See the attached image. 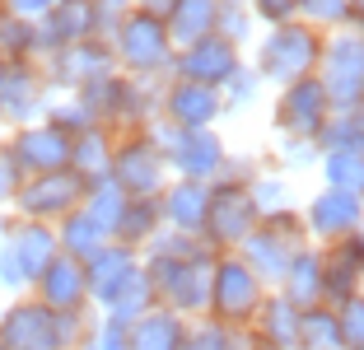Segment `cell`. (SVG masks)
Returning <instances> with one entry per match:
<instances>
[{
	"mask_svg": "<svg viewBox=\"0 0 364 350\" xmlns=\"http://www.w3.org/2000/svg\"><path fill=\"white\" fill-rule=\"evenodd\" d=\"M299 19H309L322 33L346 28L350 23V0H299Z\"/></svg>",
	"mask_w": 364,
	"mask_h": 350,
	"instance_id": "42",
	"label": "cell"
},
{
	"mask_svg": "<svg viewBox=\"0 0 364 350\" xmlns=\"http://www.w3.org/2000/svg\"><path fill=\"white\" fill-rule=\"evenodd\" d=\"M136 5H140V10H154V14H164V10L173 5V0H136Z\"/></svg>",
	"mask_w": 364,
	"mask_h": 350,
	"instance_id": "52",
	"label": "cell"
},
{
	"mask_svg": "<svg viewBox=\"0 0 364 350\" xmlns=\"http://www.w3.org/2000/svg\"><path fill=\"white\" fill-rule=\"evenodd\" d=\"M136 266H140V253H136V248H127V243H117V238H112L107 248H98V253L85 262L89 308H107V299L127 285V276L136 271Z\"/></svg>",
	"mask_w": 364,
	"mask_h": 350,
	"instance_id": "21",
	"label": "cell"
},
{
	"mask_svg": "<svg viewBox=\"0 0 364 350\" xmlns=\"http://www.w3.org/2000/svg\"><path fill=\"white\" fill-rule=\"evenodd\" d=\"M318 80L332 98V107H364V33L360 28H332L318 61Z\"/></svg>",
	"mask_w": 364,
	"mask_h": 350,
	"instance_id": "7",
	"label": "cell"
},
{
	"mask_svg": "<svg viewBox=\"0 0 364 350\" xmlns=\"http://www.w3.org/2000/svg\"><path fill=\"white\" fill-rule=\"evenodd\" d=\"M262 85H267V80H262L257 70H252V65H238L234 75H229L225 85H220V98H225V112H238V107H247V103H257L262 98Z\"/></svg>",
	"mask_w": 364,
	"mask_h": 350,
	"instance_id": "39",
	"label": "cell"
},
{
	"mask_svg": "<svg viewBox=\"0 0 364 350\" xmlns=\"http://www.w3.org/2000/svg\"><path fill=\"white\" fill-rule=\"evenodd\" d=\"M38 65H43L47 85L61 89V94H75L80 85H89V80H98V75H107V70H117L107 38H85V43L56 47V52L38 56Z\"/></svg>",
	"mask_w": 364,
	"mask_h": 350,
	"instance_id": "14",
	"label": "cell"
},
{
	"mask_svg": "<svg viewBox=\"0 0 364 350\" xmlns=\"http://www.w3.org/2000/svg\"><path fill=\"white\" fill-rule=\"evenodd\" d=\"M107 178L117 182L127 196H159L168 187V164H164L159 140L150 136V127L136 131H117V149H112V169Z\"/></svg>",
	"mask_w": 364,
	"mask_h": 350,
	"instance_id": "6",
	"label": "cell"
},
{
	"mask_svg": "<svg viewBox=\"0 0 364 350\" xmlns=\"http://www.w3.org/2000/svg\"><path fill=\"white\" fill-rule=\"evenodd\" d=\"M267 299V285L243 257L229 248V253H215V266H210V299H205V313L220 322H234V327H247L252 313L262 308Z\"/></svg>",
	"mask_w": 364,
	"mask_h": 350,
	"instance_id": "5",
	"label": "cell"
},
{
	"mask_svg": "<svg viewBox=\"0 0 364 350\" xmlns=\"http://www.w3.org/2000/svg\"><path fill=\"white\" fill-rule=\"evenodd\" d=\"M247 336H252V350H294V341H299V308L289 304L280 290H267L262 308L247 322Z\"/></svg>",
	"mask_w": 364,
	"mask_h": 350,
	"instance_id": "20",
	"label": "cell"
},
{
	"mask_svg": "<svg viewBox=\"0 0 364 350\" xmlns=\"http://www.w3.org/2000/svg\"><path fill=\"white\" fill-rule=\"evenodd\" d=\"M336 308V327H341V341L346 346H364V290L350 299H341Z\"/></svg>",
	"mask_w": 364,
	"mask_h": 350,
	"instance_id": "43",
	"label": "cell"
},
{
	"mask_svg": "<svg viewBox=\"0 0 364 350\" xmlns=\"http://www.w3.org/2000/svg\"><path fill=\"white\" fill-rule=\"evenodd\" d=\"M159 117L168 127H215L225 117V98L215 85H196V80H182L168 75L159 94Z\"/></svg>",
	"mask_w": 364,
	"mask_h": 350,
	"instance_id": "16",
	"label": "cell"
},
{
	"mask_svg": "<svg viewBox=\"0 0 364 350\" xmlns=\"http://www.w3.org/2000/svg\"><path fill=\"white\" fill-rule=\"evenodd\" d=\"M313 145L318 154L322 149H364V107H332Z\"/></svg>",
	"mask_w": 364,
	"mask_h": 350,
	"instance_id": "37",
	"label": "cell"
},
{
	"mask_svg": "<svg viewBox=\"0 0 364 350\" xmlns=\"http://www.w3.org/2000/svg\"><path fill=\"white\" fill-rule=\"evenodd\" d=\"M322 47H327V33L313 28L309 19H289V23H271L267 33L252 47V70L267 80V85H289V80H304V75H318Z\"/></svg>",
	"mask_w": 364,
	"mask_h": 350,
	"instance_id": "1",
	"label": "cell"
},
{
	"mask_svg": "<svg viewBox=\"0 0 364 350\" xmlns=\"http://www.w3.org/2000/svg\"><path fill=\"white\" fill-rule=\"evenodd\" d=\"M0 154L19 169V178L56 173V169H70V136H65L56 122L38 117V122H23V127L5 131V136H0Z\"/></svg>",
	"mask_w": 364,
	"mask_h": 350,
	"instance_id": "8",
	"label": "cell"
},
{
	"mask_svg": "<svg viewBox=\"0 0 364 350\" xmlns=\"http://www.w3.org/2000/svg\"><path fill=\"white\" fill-rule=\"evenodd\" d=\"M127 201H131V196H127V191H122L112 178H98V182H89V187H85V201H80V211H85L89 220H94L98 229L112 238V233H117L122 211H127Z\"/></svg>",
	"mask_w": 364,
	"mask_h": 350,
	"instance_id": "36",
	"label": "cell"
},
{
	"mask_svg": "<svg viewBox=\"0 0 364 350\" xmlns=\"http://www.w3.org/2000/svg\"><path fill=\"white\" fill-rule=\"evenodd\" d=\"M19 169H14L10 159H5V154H0V215L10 211V201H14V191H19Z\"/></svg>",
	"mask_w": 364,
	"mask_h": 350,
	"instance_id": "50",
	"label": "cell"
},
{
	"mask_svg": "<svg viewBox=\"0 0 364 350\" xmlns=\"http://www.w3.org/2000/svg\"><path fill=\"white\" fill-rule=\"evenodd\" d=\"M238 65H243V47L220 38V33H205V38H196V43L173 52V75L196 80V85H215V89L225 85Z\"/></svg>",
	"mask_w": 364,
	"mask_h": 350,
	"instance_id": "15",
	"label": "cell"
},
{
	"mask_svg": "<svg viewBox=\"0 0 364 350\" xmlns=\"http://www.w3.org/2000/svg\"><path fill=\"white\" fill-rule=\"evenodd\" d=\"M276 290H280V295H285L294 308L327 304V299H322V253H318V243H304L299 253L289 257V271H285V280H280Z\"/></svg>",
	"mask_w": 364,
	"mask_h": 350,
	"instance_id": "28",
	"label": "cell"
},
{
	"mask_svg": "<svg viewBox=\"0 0 364 350\" xmlns=\"http://www.w3.org/2000/svg\"><path fill=\"white\" fill-rule=\"evenodd\" d=\"M247 196L257 201L262 215H271V211H280V206L294 201V196H289V178H285V173H262V169L247 178Z\"/></svg>",
	"mask_w": 364,
	"mask_h": 350,
	"instance_id": "40",
	"label": "cell"
},
{
	"mask_svg": "<svg viewBox=\"0 0 364 350\" xmlns=\"http://www.w3.org/2000/svg\"><path fill=\"white\" fill-rule=\"evenodd\" d=\"M85 38H98L94 33V10L89 0H56L52 10L38 19V47L56 52V47H70V43H85Z\"/></svg>",
	"mask_w": 364,
	"mask_h": 350,
	"instance_id": "25",
	"label": "cell"
},
{
	"mask_svg": "<svg viewBox=\"0 0 364 350\" xmlns=\"http://www.w3.org/2000/svg\"><path fill=\"white\" fill-rule=\"evenodd\" d=\"M164 229V211H159V196H131L127 201V211H122V220H117V243H127V248H145L154 238V233Z\"/></svg>",
	"mask_w": 364,
	"mask_h": 350,
	"instance_id": "31",
	"label": "cell"
},
{
	"mask_svg": "<svg viewBox=\"0 0 364 350\" xmlns=\"http://www.w3.org/2000/svg\"><path fill=\"white\" fill-rule=\"evenodd\" d=\"M182 332H187V318L154 304L150 313H140L127 327V346L131 350H182Z\"/></svg>",
	"mask_w": 364,
	"mask_h": 350,
	"instance_id": "26",
	"label": "cell"
},
{
	"mask_svg": "<svg viewBox=\"0 0 364 350\" xmlns=\"http://www.w3.org/2000/svg\"><path fill=\"white\" fill-rule=\"evenodd\" d=\"M332 112V98L322 89L318 75H304V80H289L276 89V107H271V127L276 136H294V140H313L322 131Z\"/></svg>",
	"mask_w": 364,
	"mask_h": 350,
	"instance_id": "11",
	"label": "cell"
},
{
	"mask_svg": "<svg viewBox=\"0 0 364 350\" xmlns=\"http://www.w3.org/2000/svg\"><path fill=\"white\" fill-rule=\"evenodd\" d=\"M107 47H112V61H117L122 75H136V80H168L173 75V38H168V23H164V14L154 10H131L127 19L112 28V38H107Z\"/></svg>",
	"mask_w": 364,
	"mask_h": 350,
	"instance_id": "2",
	"label": "cell"
},
{
	"mask_svg": "<svg viewBox=\"0 0 364 350\" xmlns=\"http://www.w3.org/2000/svg\"><path fill=\"white\" fill-rule=\"evenodd\" d=\"M318 169H322V187L350 191L364 201V149H322Z\"/></svg>",
	"mask_w": 364,
	"mask_h": 350,
	"instance_id": "35",
	"label": "cell"
},
{
	"mask_svg": "<svg viewBox=\"0 0 364 350\" xmlns=\"http://www.w3.org/2000/svg\"><path fill=\"white\" fill-rule=\"evenodd\" d=\"M247 10H252V19L257 23H289L299 19V0H247Z\"/></svg>",
	"mask_w": 364,
	"mask_h": 350,
	"instance_id": "46",
	"label": "cell"
},
{
	"mask_svg": "<svg viewBox=\"0 0 364 350\" xmlns=\"http://www.w3.org/2000/svg\"><path fill=\"white\" fill-rule=\"evenodd\" d=\"M33 299H43L52 313H80V308H89V280H85V262H75V257L56 253L52 262L43 266V276L28 285Z\"/></svg>",
	"mask_w": 364,
	"mask_h": 350,
	"instance_id": "19",
	"label": "cell"
},
{
	"mask_svg": "<svg viewBox=\"0 0 364 350\" xmlns=\"http://www.w3.org/2000/svg\"><path fill=\"white\" fill-rule=\"evenodd\" d=\"M80 350H131L127 346V327H122V322H112V318H98L94 336H89Z\"/></svg>",
	"mask_w": 364,
	"mask_h": 350,
	"instance_id": "48",
	"label": "cell"
},
{
	"mask_svg": "<svg viewBox=\"0 0 364 350\" xmlns=\"http://www.w3.org/2000/svg\"><path fill=\"white\" fill-rule=\"evenodd\" d=\"M350 28L364 33V0H350Z\"/></svg>",
	"mask_w": 364,
	"mask_h": 350,
	"instance_id": "51",
	"label": "cell"
},
{
	"mask_svg": "<svg viewBox=\"0 0 364 350\" xmlns=\"http://www.w3.org/2000/svg\"><path fill=\"white\" fill-rule=\"evenodd\" d=\"M89 10H94V33L98 38H112V28L136 10V0H89Z\"/></svg>",
	"mask_w": 364,
	"mask_h": 350,
	"instance_id": "44",
	"label": "cell"
},
{
	"mask_svg": "<svg viewBox=\"0 0 364 350\" xmlns=\"http://www.w3.org/2000/svg\"><path fill=\"white\" fill-rule=\"evenodd\" d=\"M56 243H61V253H65V257H75V262H89V257H94L98 248H107L112 238H107V233L98 229V224L75 206L70 215H61V220H56Z\"/></svg>",
	"mask_w": 364,
	"mask_h": 350,
	"instance_id": "33",
	"label": "cell"
},
{
	"mask_svg": "<svg viewBox=\"0 0 364 350\" xmlns=\"http://www.w3.org/2000/svg\"><path fill=\"white\" fill-rule=\"evenodd\" d=\"M294 350H346L332 304H309V308H299V341H294Z\"/></svg>",
	"mask_w": 364,
	"mask_h": 350,
	"instance_id": "34",
	"label": "cell"
},
{
	"mask_svg": "<svg viewBox=\"0 0 364 350\" xmlns=\"http://www.w3.org/2000/svg\"><path fill=\"white\" fill-rule=\"evenodd\" d=\"M0 290H5V295H28V276H23L19 257L10 253L5 238H0Z\"/></svg>",
	"mask_w": 364,
	"mask_h": 350,
	"instance_id": "47",
	"label": "cell"
},
{
	"mask_svg": "<svg viewBox=\"0 0 364 350\" xmlns=\"http://www.w3.org/2000/svg\"><path fill=\"white\" fill-rule=\"evenodd\" d=\"M0 350H65L56 313L33 295H14L0 308Z\"/></svg>",
	"mask_w": 364,
	"mask_h": 350,
	"instance_id": "12",
	"label": "cell"
},
{
	"mask_svg": "<svg viewBox=\"0 0 364 350\" xmlns=\"http://www.w3.org/2000/svg\"><path fill=\"white\" fill-rule=\"evenodd\" d=\"M234 253H238V257H243V262H247V266H252V271L262 276V285H267V290H276L280 280H285V271H289V257L299 253V243L280 238L276 229H267V224L257 220V229L247 233V238L234 248Z\"/></svg>",
	"mask_w": 364,
	"mask_h": 350,
	"instance_id": "23",
	"label": "cell"
},
{
	"mask_svg": "<svg viewBox=\"0 0 364 350\" xmlns=\"http://www.w3.org/2000/svg\"><path fill=\"white\" fill-rule=\"evenodd\" d=\"M112 149H117V131L112 127H85L70 136V173H80L85 182L107 178L112 169Z\"/></svg>",
	"mask_w": 364,
	"mask_h": 350,
	"instance_id": "27",
	"label": "cell"
},
{
	"mask_svg": "<svg viewBox=\"0 0 364 350\" xmlns=\"http://www.w3.org/2000/svg\"><path fill=\"white\" fill-rule=\"evenodd\" d=\"M38 56H43V47H38V23L0 14V61H38Z\"/></svg>",
	"mask_w": 364,
	"mask_h": 350,
	"instance_id": "38",
	"label": "cell"
},
{
	"mask_svg": "<svg viewBox=\"0 0 364 350\" xmlns=\"http://www.w3.org/2000/svg\"><path fill=\"white\" fill-rule=\"evenodd\" d=\"M262 211L257 201L247 196V182H210V206H205V224H201V238L215 248V253H229L257 229Z\"/></svg>",
	"mask_w": 364,
	"mask_h": 350,
	"instance_id": "9",
	"label": "cell"
},
{
	"mask_svg": "<svg viewBox=\"0 0 364 350\" xmlns=\"http://www.w3.org/2000/svg\"><path fill=\"white\" fill-rule=\"evenodd\" d=\"M0 65H5V61H0Z\"/></svg>",
	"mask_w": 364,
	"mask_h": 350,
	"instance_id": "54",
	"label": "cell"
},
{
	"mask_svg": "<svg viewBox=\"0 0 364 350\" xmlns=\"http://www.w3.org/2000/svg\"><path fill=\"white\" fill-rule=\"evenodd\" d=\"M205 206H210V182H196V178H168V187L159 191L164 229L201 233V224H205Z\"/></svg>",
	"mask_w": 364,
	"mask_h": 350,
	"instance_id": "24",
	"label": "cell"
},
{
	"mask_svg": "<svg viewBox=\"0 0 364 350\" xmlns=\"http://www.w3.org/2000/svg\"><path fill=\"white\" fill-rule=\"evenodd\" d=\"M159 304L154 299V285H150V271H145V262L136 266L127 276V285L117 290V295L107 299V308H103V318H112V322H122V327H131V322L140 318V313H150V308Z\"/></svg>",
	"mask_w": 364,
	"mask_h": 350,
	"instance_id": "32",
	"label": "cell"
},
{
	"mask_svg": "<svg viewBox=\"0 0 364 350\" xmlns=\"http://www.w3.org/2000/svg\"><path fill=\"white\" fill-rule=\"evenodd\" d=\"M52 85L38 61H5L0 65V127H23L47 112Z\"/></svg>",
	"mask_w": 364,
	"mask_h": 350,
	"instance_id": "13",
	"label": "cell"
},
{
	"mask_svg": "<svg viewBox=\"0 0 364 350\" xmlns=\"http://www.w3.org/2000/svg\"><path fill=\"white\" fill-rule=\"evenodd\" d=\"M85 187L89 182L70 169H56V173H33V178L19 182L10 201V215L14 220H43V224H56L61 215H70L80 201H85Z\"/></svg>",
	"mask_w": 364,
	"mask_h": 350,
	"instance_id": "10",
	"label": "cell"
},
{
	"mask_svg": "<svg viewBox=\"0 0 364 350\" xmlns=\"http://www.w3.org/2000/svg\"><path fill=\"white\" fill-rule=\"evenodd\" d=\"M182 350H252V336H247V327H234V322L201 313V318H187Z\"/></svg>",
	"mask_w": 364,
	"mask_h": 350,
	"instance_id": "30",
	"label": "cell"
},
{
	"mask_svg": "<svg viewBox=\"0 0 364 350\" xmlns=\"http://www.w3.org/2000/svg\"><path fill=\"white\" fill-rule=\"evenodd\" d=\"M299 215H304V229H309L313 243H332V238H346V233L364 229V201L350 196V191H336V187H322Z\"/></svg>",
	"mask_w": 364,
	"mask_h": 350,
	"instance_id": "18",
	"label": "cell"
},
{
	"mask_svg": "<svg viewBox=\"0 0 364 350\" xmlns=\"http://www.w3.org/2000/svg\"><path fill=\"white\" fill-rule=\"evenodd\" d=\"M252 10H247V0H220V10H215V33L220 38H229V43L243 47L247 38H252Z\"/></svg>",
	"mask_w": 364,
	"mask_h": 350,
	"instance_id": "41",
	"label": "cell"
},
{
	"mask_svg": "<svg viewBox=\"0 0 364 350\" xmlns=\"http://www.w3.org/2000/svg\"><path fill=\"white\" fill-rule=\"evenodd\" d=\"M318 253H322V299L341 304V299L360 295L364 290V229L332 238V243H318Z\"/></svg>",
	"mask_w": 364,
	"mask_h": 350,
	"instance_id": "17",
	"label": "cell"
},
{
	"mask_svg": "<svg viewBox=\"0 0 364 350\" xmlns=\"http://www.w3.org/2000/svg\"><path fill=\"white\" fill-rule=\"evenodd\" d=\"M145 271H150V285H154V299L182 318H201L205 313V299H210V266H215V253H196V257H164V253H150L140 257Z\"/></svg>",
	"mask_w": 364,
	"mask_h": 350,
	"instance_id": "3",
	"label": "cell"
},
{
	"mask_svg": "<svg viewBox=\"0 0 364 350\" xmlns=\"http://www.w3.org/2000/svg\"><path fill=\"white\" fill-rule=\"evenodd\" d=\"M0 238H5V243H10V253L19 257L28 285L43 276V266L61 253V243H56V224H43V220H14V215H10V224H5V233H0Z\"/></svg>",
	"mask_w": 364,
	"mask_h": 350,
	"instance_id": "22",
	"label": "cell"
},
{
	"mask_svg": "<svg viewBox=\"0 0 364 350\" xmlns=\"http://www.w3.org/2000/svg\"><path fill=\"white\" fill-rule=\"evenodd\" d=\"M215 10H220V0H173L164 10L173 47H187L196 38H205V33H215Z\"/></svg>",
	"mask_w": 364,
	"mask_h": 350,
	"instance_id": "29",
	"label": "cell"
},
{
	"mask_svg": "<svg viewBox=\"0 0 364 350\" xmlns=\"http://www.w3.org/2000/svg\"><path fill=\"white\" fill-rule=\"evenodd\" d=\"M56 0H0V14H14V19H28V23H38L47 10H52Z\"/></svg>",
	"mask_w": 364,
	"mask_h": 350,
	"instance_id": "49",
	"label": "cell"
},
{
	"mask_svg": "<svg viewBox=\"0 0 364 350\" xmlns=\"http://www.w3.org/2000/svg\"><path fill=\"white\" fill-rule=\"evenodd\" d=\"M346 350H364V346H346Z\"/></svg>",
	"mask_w": 364,
	"mask_h": 350,
	"instance_id": "53",
	"label": "cell"
},
{
	"mask_svg": "<svg viewBox=\"0 0 364 350\" xmlns=\"http://www.w3.org/2000/svg\"><path fill=\"white\" fill-rule=\"evenodd\" d=\"M280 164H285L289 173H299V169H318V145H313V140L280 136Z\"/></svg>",
	"mask_w": 364,
	"mask_h": 350,
	"instance_id": "45",
	"label": "cell"
},
{
	"mask_svg": "<svg viewBox=\"0 0 364 350\" xmlns=\"http://www.w3.org/2000/svg\"><path fill=\"white\" fill-rule=\"evenodd\" d=\"M150 136L159 140L164 164H168L173 178H196V182H215L225 173L229 149L220 140L215 127H168L164 117L150 122Z\"/></svg>",
	"mask_w": 364,
	"mask_h": 350,
	"instance_id": "4",
	"label": "cell"
}]
</instances>
